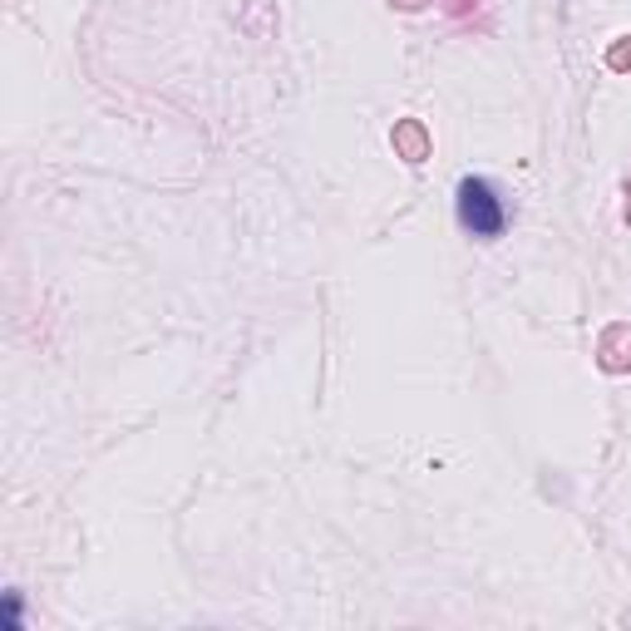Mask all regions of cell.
<instances>
[{
    "label": "cell",
    "mask_w": 631,
    "mask_h": 631,
    "mask_svg": "<svg viewBox=\"0 0 631 631\" xmlns=\"http://www.w3.org/2000/svg\"><path fill=\"white\" fill-rule=\"evenodd\" d=\"M395 149L405 153L409 163H425V158H429V133H425V123H415V119L395 123Z\"/></svg>",
    "instance_id": "7a4b0ae2"
},
{
    "label": "cell",
    "mask_w": 631,
    "mask_h": 631,
    "mask_svg": "<svg viewBox=\"0 0 631 631\" xmlns=\"http://www.w3.org/2000/svg\"><path fill=\"white\" fill-rule=\"evenodd\" d=\"M602 365L607 370H626L631 365V331L626 325H612V331L602 335Z\"/></svg>",
    "instance_id": "3957f363"
},
{
    "label": "cell",
    "mask_w": 631,
    "mask_h": 631,
    "mask_svg": "<svg viewBox=\"0 0 631 631\" xmlns=\"http://www.w3.org/2000/svg\"><path fill=\"white\" fill-rule=\"evenodd\" d=\"M607 65H612V69H631V35L622 40V45H612V55H607Z\"/></svg>",
    "instance_id": "277c9868"
},
{
    "label": "cell",
    "mask_w": 631,
    "mask_h": 631,
    "mask_svg": "<svg viewBox=\"0 0 631 631\" xmlns=\"http://www.w3.org/2000/svg\"><path fill=\"white\" fill-rule=\"evenodd\" d=\"M626 223H631V187H626Z\"/></svg>",
    "instance_id": "8992f818"
},
{
    "label": "cell",
    "mask_w": 631,
    "mask_h": 631,
    "mask_svg": "<svg viewBox=\"0 0 631 631\" xmlns=\"http://www.w3.org/2000/svg\"><path fill=\"white\" fill-rule=\"evenodd\" d=\"M459 223L469 227L473 237H498L503 233V207L493 197V187L483 178H464L459 183Z\"/></svg>",
    "instance_id": "6da1fadb"
},
{
    "label": "cell",
    "mask_w": 631,
    "mask_h": 631,
    "mask_svg": "<svg viewBox=\"0 0 631 631\" xmlns=\"http://www.w3.org/2000/svg\"><path fill=\"white\" fill-rule=\"evenodd\" d=\"M399 5H405V10H415V5H425V0H399Z\"/></svg>",
    "instance_id": "5b68a950"
}]
</instances>
